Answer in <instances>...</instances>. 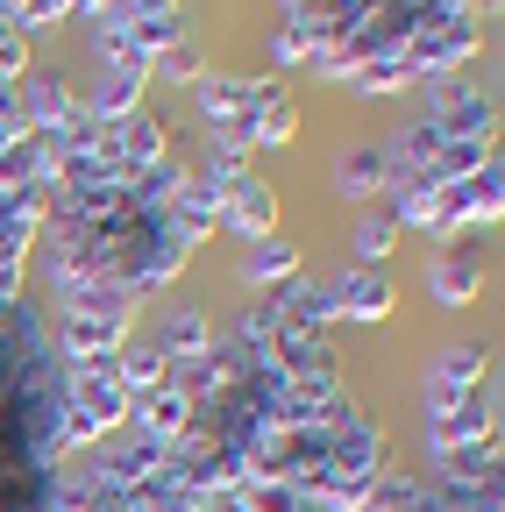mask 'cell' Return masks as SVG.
I'll use <instances>...</instances> for the list:
<instances>
[{
    "label": "cell",
    "mask_w": 505,
    "mask_h": 512,
    "mask_svg": "<svg viewBox=\"0 0 505 512\" xmlns=\"http://www.w3.org/2000/svg\"><path fill=\"white\" fill-rule=\"evenodd\" d=\"M456 448H498V370L477 384L456 413L427 420V456H456Z\"/></svg>",
    "instance_id": "1"
},
{
    "label": "cell",
    "mask_w": 505,
    "mask_h": 512,
    "mask_svg": "<svg viewBox=\"0 0 505 512\" xmlns=\"http://www.w3.org/2000/svg\"><path fill=\"white\" fill-rule=\"evenodd\" d=\"M498 370V356L484 349V342H456V349H441L434 363H427V420H441V413H456L477 384Z\"/></svg>",
    "instance_id": "2"
},
{
    "label": "cell",
    "mask_w": 505,
    "mask_h": 512,
    "mask_svg": "<svg viewBox=\"0 0 505 512\" xmlns=\"http://www.w3.org/2000/svg\"><path fill=\"white\" fill-rule=\"evenodd\" d=\"M441 214H449V235H463V228H498V214H505V164L491 157V164H477L470 178L441 185Z\"/></svg>",
    "instance_id": "3"
},
{
    "label": "cell",
    "mask_w": 505,
    "mask_h": 512,
    "mask_svg": "<svg viewBox=\"0 0 505 512\" xmlns=\"http://www.w3.org/2000/svg\"><path fill=\"white\" fill-rule=\"evenodd\" d=\"M420 121H434V128H449V136H491L498 128V107L477 93V86H463V79H420Z\"/></svg>",
    "instance_id": "4"
},
{
    "label": "cell",
    "mask_w": 505,
    "mask_h": 512,
    "mask_svg": "<svg viewBox=\"0 0 505 512\" xmlns=\"http://www.w3.org/2000/svg\"><path fill=\"white\" fill-rule=\"evenodd\" d=\"M264 306H271V320H278L285 335H328V320H335V285L299 271V278H285Z\"/></svg>",
    "instance_id": "5"
},
{
    "label": "cell",
    "mask_w": 505,
    "mask_h": 512,
    "mask_svg": "<svg viewBox=\"0 0 505 512\" xmlns=\"http://www.w3.org/2000/svg\"><path fill=\"white\" fill-rule=\"evenodd\" d=\"M193 107H200V121H207V136H249V107H257V86L249 79H235V72H200L193 79Z\"/></svg>",
    "instance_id": "6"
},
{
    "label": "cell",
    "mask_w": 505,
    "mask_h": 512,
    "mask_svg": "<svg viewBox=\"0 0 505 512\" xmlns=\"http://www.w3.org/2000/svg\"><path fill=\"white\" fill-rule=\"evenodd\" d=\"M121 427L143 434V441H157V448H178L185 434H193V399H185L178 384H157V392L129 399V420H121Z\"/></svg>",
    "instance_id": "7"
},
{
    "label": "cell",
    "mask_w": 505,
    "mask_h": 512,
    "mask_svg": "<svg viewBox=\"0 0 505 512\" xmlns=\"http://www.w3.org/2000/svg\"><path fill=\"white\" fill-rule=\"evenodd\" d=\"M114 150H121V185L178 157V150H171V121H164V114H150V107H143V114H129V121H114Z\"/></svg>",
    "instance_id": "8"
},
{
    "label": "cell",
    "mask_w": 505,
    "mask_h": 512,
    "mask_svg": "<svg viewBox=\"0 0 505 512\" xmlns=\"http://www.w3.org/2000/svg\"><path fill=\"white\" fill-rule=\"evenodd\" d=\"M328 285H335V320H363V328H377V320H392V306H399L392 271H363V264H349V271L328 278Z\"/></svg>",
    "instance_id": "9"
},
{
    "label": "cell",
    "mask_w": 505,
    "mask_h": 512,
    "mask_svg": "<svg viewBox=\"0 0 505 512\" xmlns=\"http://www.w3.org/2000/svg\"><path fill=\"white\" fill-rule=\"evenodd\" d=\"M22 114H29L36 136H65L86 107H79V86H72L65 72H29V79H22Z\"/></svg>",
    "instance_id": "10"
},
{
    "label": "cell",
    "mask_w": 505,
    "mask_h": 512,
    "mask_svg": "<svg viewBox=\"0 0 505 512\" xmlns=\"http://www.w3.org/2000/svg\"><path fill=\"white\" fill-rule=\"evenodd\" d=\"M249 86H257V107H249V143H257V150H285L299 136V100L285 93L278 72H257Z\"/></svg>",
    "instance_id": "11"
},
{
    "label": "cell",
    "mask_w": 505,
    "mask_h": 512,
    "mask_svg": "<svg viewBox=\"0 0 505 512\" xmlns=\"http://www.w3.org/2000/svg\"><path fill=\"white\" fill-rule=\"evenodd\" d=\"M221 228H235L242 242H257V235H278V185L271 178H235L228 185V200H221Z\"/></svg>",
    "instance_id": "12"
},
{
    "label": "cell",
    "mask_w": 505,
    "mask_h": 512,
    "mask_svg": "<svg viewBox=\"0 0 505 512\" xmlns=\"http://www.w3.org/2000/svg\"><path fill=\"white\" fill-rule=\"evenodd\" d=\"M107 22H121V29H129V36L150 50V57H157V50H171L178 36H193V29H185V8H178V0H114Z\"/></svg>",
    "instance_id": "13"
},
{
    "label": "cell",
    "mask_w": 505,
    "mask_h": 512,
    "mask_svg": "<svg viewBox=\"0 0 505 512\" xmlns=\"http://www.w3.org/2000/svg\"><path fill=\"white\" fill-rule=\"evenodd\" d=\"M427 292H434V306H470V299L484 292V264H477L470 249L441 242V249L427 256Z\"/></svg>",
    "instance_id": "14"
},
{
    "label": "cell",
    "mask_w": 505,
    "mask_h": 512,
    "mask_svg": "<svg viewBox=\"0 0 505 512\" xmlns=\"http://www.w3.org/2000/svg\"><path fill=\"white\" fill-rule=\"evenodd\" d=\"M114 384L129 399H143V392H157V384H171V356L157 349V342H143V335H129L114 349Z\"/></svg>",
    "instance_id": "15"
},
{
    "label": "cell",
    "mask_w": 505,
    "mask_h": 512,
    "mask_svg": "<svg viewBox=\"0 0 505 512\" xmlns=\"http://www.w3.org/2000/svg\"><path fill=\"white\" fill-rule=\"evenodd\" d=\"M150 342H157L171 363H193V356H207L221 335H214V320H207L200 306H171V313H164V328H157Z\"/></svg>",
    "instance_id": "16"
},
{
    "label": "cell",
    "mask_w": 505,
    "mask_h": 512,
    "mask_svg": "<svg viewBox=\"0 0 505 512\" xmlns=\"http://www.w3.org/2000/svg\"><path fill=\"white\" fill-rule=\"evenodd\" d=\"M143 93H150L143 79H121V72H100V79H93V93H79V107H86V121L114 128V121H129V114H143V107H150Z\"/></svg>",
    "instance_id": "17"
},
{
    "label": "cell",
    "mask_w": 505,
    "mask_h": 512,
    "mask_svg": "<svg viewBox=\"0 0 505 512\" xmlns=\"http://www.w3.org/2000/svg\"><path fill=\"white\" fill-rule=\"evenodd\" d=\"M385 185H392V150H385V143H356V150H342L335 192H349V200H370V192H385Z\"/></svg>",
    "instance_id": "18"
},
{
    "label": "cell",
    "mask_w": 505,
    "mask_h": 512,
    "mask_svg": "<svg viewBox=\"0 0 505 512\" xmlns=\"http://www.w3.org/2000/svg\"><path fill=\"white\" fill-rule=\"evenodd\" d=\"M285 278H299V249L285 242V235H257L242 249V285H285Z\"/></svg>",
    "instance_id": "19"
},
{
    "label": "cell",
    "mask_w": 505,
    "mask_h": 512,
    "mask_svg": "<svg viewBox=\"0 0 505 512\" xmlns=\"http://www.w3.org/2000/svg\"><path fill=\"white\" fill-rule=\"evenodd\" d=\"M349 249H356V264H363V271H385V264H392V249H399V221H392L385 207H363L356 228H349Z\"/></svg>",
    "instance_id": "20"
},
{
    "label": "cell",
    "mask_w": 505,
    "mask_h": 512,
    "mask_svg": "<svg viewBox=\"0 0 505 512\" xmlns=\"http://www.w3.org/2000/svg\"><path fill=\"white\" fill-rule=\"evenodd\" d=\"M413 86V64L399 57V50H377L370 64H356L349 72V93H363V100H392V93H406Z\"/></svg>",
    "instance_id": "21"
},
{
    "label": "cell",
    "mask_w": 505,
    "mask_h": 512,
    "mask_svg": "<svg viewBox=\"0 0 505 512\" xmlns=\"http://www.w3.org/2000/svg\"><path fill=\"white\" fill-rule=\"evenodd\" d=\"M242 505H249V512H321V498H313V491L271 484V477H249V484H242Z\"/></svg>",
    "instance_id": "22"
},
{
    "label": "cell",
    "mask_w": 505,
    "mask_h": 512,
    "mask_svg": "<svg viewBox=\"0 0 505 512\" xmlns=\"http://www.w3.org/2000/svg\"><path fill=\"white\" fill-rule=\"evenodd\" d=\"M200 72H207V57H200V43H193V36H178L171 50H157V57H150V79H164V86H193Z\"/></svg>",
    "instance_id": "23"
},
{
    "label": "cell",
    "mask_w": 505,
    "mask_h": 512,
    "mask_svg": "<svg viewBox=\"0 0 505 512\" xmlns=\"http://www.w3.org/2000/svg\"><path fill=\"white\" fill-rule=\"evenodd\" d=\"M29 72H36V36L0 29V86H22Z\"/></svg>",
    "instance_id": "24"
},
{
    "label": "cell",
    "mask_w": 505,
    "mask_h": 512,
    "mask_svg": "<svg viewBox=\"0 0 505 512\" xmlns=\"http://www.w3.org/2000/svg\"><path fill=\"white\" fill-rule=\"evenodd\" d=\"M72 15H79V0H15L22 36H43V29H57V22H72Z\"/></svg>",
    "instance_id": "25"
},
{
    "label": "cell",
    "mask_w": 505,
    "mask_h": 512,
    "mask_svg": "<svg viewBox=\"0 0 505 512\" xmlns=\"http://www.w3.org/2000/svg\"><path fill=\"white\" fill-rule=\"evenodd\" d=\"M29 114H22V86H0V136H22Z\"/></svg>",
    "instance_id": "26"
}]
</instances>
